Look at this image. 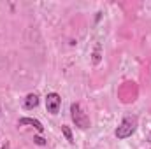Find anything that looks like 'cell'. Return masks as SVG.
Wrapping results in <instances>:
<instances>
[{
    "mask_svg": "<svg viewBox=\"0 0 151 149\" xmlns=\"http://www.w3.org/2000/svg\"><path fill=\"white\" fill-rule=\"evenodd\" d=\"M137 125H139L137 116H135V114H127V116L121 119L119 126L114 130V137H116L118 140H123V139L132 137V135L135 133V130H137Z\"/></svg>",
    "mask_w": 151,
    "mask_h": 149,
    "instance_id": "obj_1",
    "label": "cell"
},
{
    "mask_svg": "<svg viewBox=\"0 0 151 149\" xmlns=\"http://www.w3.org/2000/svg\"><path fill=\"white\" fill-rule=\"evenodd\" d=\"M70 117L74 121V125L79 130H88L90 128V116L83 111V107L79 104H70Z\"/></svg>",
    "mask_w": 151,
    "mask_h": 149,
    "instance_id": "obj_2",
    "label": "cell"
},
{
    "mask_svg": "<svg viewBox=\"0 0 151 149\" xmlns=\"http://www.w3.org/2000/svg\"><path fill=\"white\" fill-rule=\"evenodd\" d=\"M62 107V97L58 93H47L46 95V111L49 114H58Z\"/></svg>",
    "mask_w": 151,
    "mask_h": 149,
    "instance_id": "obj_3",
    "label": "cell"
},
{
    "mask_svg": "<svg viewBox=\"0 0 151 149\" xmlns=\"http://www.w3.org/2000/svg\"><path fill=\"white\" fill-rule=\"evenodd\" d=\"M39 105V95L37 93H28L27 97H25V100H23V107L27 109V111H32V109H35Z\"/></svg>",
    "mask_w": 151,
    "mask_h": 149,
    "instance_id": "obj_4",
    "label": "cell"
},
{
    "mask_svg": "<svg viewBox=\"0 0 151 149\" xmlns=\"http://www.w3.org/2000/svg\"><path fill=\"white\" fill-rule=\"evenodd\" d=\"M18 125H19V126H23V125H30V126H34V128L37 130L39 133H42V132H44V126H42V123H40L39 119H32V117H21V119L18 121Z\"/></svg>",
    "mask_w": 151,
    "mask_h": 149,
    "instance_id": "obj_5",
    "label": "cell"
},
{
    "mask_svg": "<svg viewBox=\"0 0 151 149\" xmlns=\"http://www.w3.org/2000/svg\"><path fill=\"white\" fill-rule=\"evenodd\" d=\"M62 133L65 135V139H67L70 144H74V137H72V132H70V128H69L67 125H62Z\"/></svg>",
    "mask_w": 151,
    "mask_h": 149,
    "instance_id": "obj_6",
    "label": "cell"
},
{
    "mask_svg": "<svg viewBox=\"0 0 151 149\" xmlns=\"http://www.w3.org/2000/svg\"><path fill=\"white\" fill-rule=\"evenodd\" d=\"M34 140H35V142H37L39 146H44V144H46V142H44V140H42V139H40V137H35V139H34Z\"/></svg>",
    "mask_w": 151,
    "mask_h": 149,
    "instance_id": "obj_7",
    "label": "cell"
},
{
    "mask_svg": "<svg viewBox=\"0 0 151 149\" xmlns=\"http://www.w3.org/2000/svg\"><path fill=\"white\" fill-rule=\"evenodd\" d=\"M0 149H9V144L5 142V144H4V146H2V148H0Z\"/></svg>",
    "mask_w": 151,
    "mask_h": 149,
    "instance_id": "obj_8",
    "label": "cell"
},
{
    "mask_svg": "<svg viewBox=\"0 0 151 149\" xmlns=\"http://www.w3.org/2000/svg\"><path fill=\"white\" fill-rule=\"evenodd\" d=\"M148 140H150V142H151V133H150V137H148Z\"/></svg>",
    "mask_w": 151,
    "mask_h": 149,
    "instance_id": "obj_9",
    "label": "cell"
},
{
    "mask_svg": "<svg viewBox=\"0 0 151 149\" xmlns=\"http://www.w3.org/2000/svg\"><path fill=\"white\" fill-rule=\"evenodd\" d=\"M0 117H2V109H0Z\"/></svg>",
    "mask_w": 151,
    "mask_h": 149,
    "instance_id": "obj_10",
    "label": "cell"
}]
</instances>
